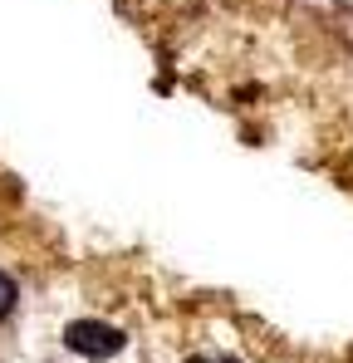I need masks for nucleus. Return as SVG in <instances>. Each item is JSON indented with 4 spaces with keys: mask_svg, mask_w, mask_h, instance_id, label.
<instances>
[{
    "mask_svg": "<svg viewBox=\"0 0 353 363\" xmlns=\"http://www.w3.org/2000/svg\"><path fill=\"white\" fill-rule=\"evenodd\" d=\"M64 344L79 354V359H108L123 349V334L108 329V324H99V319H84V324H69L64 329Z\"/></svg>",
    "mask_w": 353,
    "mask_h": 363,
    "instance_id": "f257e3e1",
    "label": "nucleus"
},
{
    "mask_svg": "<svg viewBox=\"0 0 353 363\" xmlns=\"http://www.w3.org/2000/svg\"><path fill=\"white\" fill-rule=\"evenodd\" d=\"M10 309H15V280H10V275H0V319H5Z\"/></svg>",
    "mask_w": 353,
    "mask_h": 363,
    "instance_id": "f03ea898",
    "label": "nucleus"
},
{
    "mask_svg": "<svg viewBox=\"0 0 353 363\" xmlns=\"http://www.w3.org/2000/svg\"><path fill=\"white\" fill-rule=\"evenodd\" d=\"M191 363H235V359H191Z\"/></svg>",
    "mask_w": 353,
    "mask_h": 363,
    "instance_id": "7ed1b4c3",
    "label": "nucleus"
}]
</instances>
